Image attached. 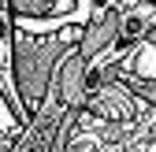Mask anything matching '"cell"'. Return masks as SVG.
Returning a JSON list of instances; mask_svg holds the SVG:
<instances>
[{"instance_id":"obj_1","label":"cell","mask_w":156,"mask_h":152,"mask_svg":"<svg viewBox=\"0 0 156 152\" xmlns=\"http://www.w3.org/2000/svg\"><path fill=\"white\" fill-rule=\"evenodd\" d=\"M67 152H156V104L123 78L93 82Z\"/></svg>"},{"instance_id":"obj_2","label":"cell","mask_w":156,"mask_h":152,"mask_svg":"<svg viewBox=\"0 0 156 152\" xmlns=\"http://www.w3.org/2000/svg\"><path fill=\"white\" fill-rule=\"evenodd\" d=\"M89 85H93L89 63L78 52H71L63 60V67L56 71V78H52L48 93L41 97V104L30 111L26 130L15 141L11 152H52L60 141H67L78 115H82V108H86Z\"/></svg>"},{"instance_id":"obj_3","label":"cell","mask_w":156,"mask_h":152,"mask_svg":"<svg viewBox=\"0 0 156 152\" xmlns=\"http://www.w3.org/2000/svg\"><path fill=\"white\" fill-rule=\"evenodd\" d=\"M15 33H60L67 26H89L101 0H8Z\"/></svg>"},{"instance_id":"obj_4","label":"cell","mask_w":156,"mask_h":152,"mask_svg":"<svg viewBox=\"0 0 156 152\" xmlns=\"http://www.w3.org/2000/svg\"><path fill=\"white\" fill-rule=\"evenodd\" d=\"M0 89L23 108L19 97V82H15V19H11V4L0 0ZM26 111V108H23ZM30 119V115H26Z\"/></svg>"},{"instance_id":"obj_5","label":"cell","mask_w":156,"mask_h":152,"mask_svg":"<svg viewBox=\"0 0 156 152\" xmlns=\"http://www.w3.org/2000/svg\"><path fill=\"white\" fill-rule=\"evenodd\" d=\"M126 74H141V78H156V48L138 41L119 63H112L104 74H101V82L104 78H126Z\"/></svg>"},{"instance_id":"obj_6","label":"cell","mask_w":156,"mask_h":152,"mask_svg":"<svg viewBox=\"0 0 156 152\" xmlns=\"http://www.w3.org/2000/svg\"><path fill=\"white\" fill-rule=\"evenodd\" d=\"M23 130H26V111L0 89V152H11Z\"/></svg>"}]
</instances>
